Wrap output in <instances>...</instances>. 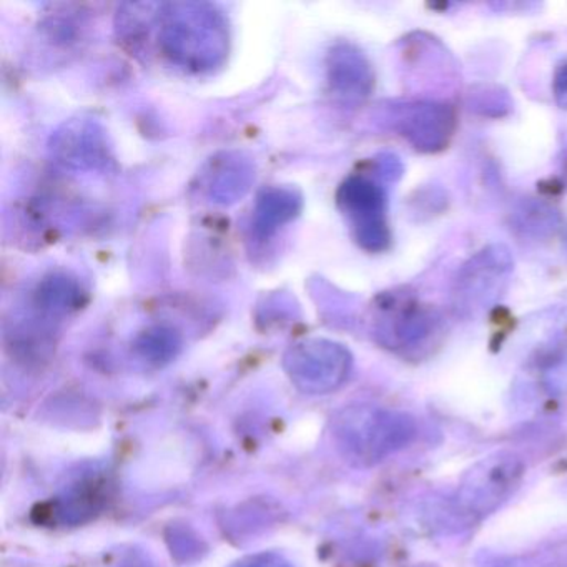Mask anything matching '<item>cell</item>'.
<instances>
[{"mask_svg":"<svg viewBox=\"0 0 567 567\" xmlns=\"http://www.w3.org/2000/svg\"><path fill=\"white\" fill-rule=\"evenodd\" d=\"M231 567H291V564L280 554L260 553L245 557Z\"/></svg>","mask_w":567,"mask_h":567,"instance_id":"16","label":"cell"},{"mask_svg":"<svg viewBox=\"0 0 567 567\" xmlns=\"http://www.w3.org/2000/svg\"><path fill=\"white\" fill-rule=\"evenodd\" d=\"M523 474L524 464L516 454L496 453L484 457L457 487L456 513L473 519L493 513L516 491Z\"/></svg>","mask_w":567,"mask_h":567,"instance_id":"6","label":"cell"},{"mask_svg":"<svg viewBox=\"0 0 567 567\" xmlns=\"http://www.w3.org/2000/svg\"><path fill=\"white\" fill-rule=\"evenodd\" d=\"M181 344V337L172 328L154 327L148 328L137 338L135 351L142 360L162 367L177 357Z\"/></svg>","mask_w":567,"mask_h":567,"instance_id":"14","label":"cell"},{"mask_svg":"<svg viewBox=\"0 0 567 567\" xmlns=\"http://www.w3.org/2000/svg\"><path fill=\"white\" fill-rule=\"evenodd\" d=\"M566 248H567V237H566Z\"/></svg>","mask_w":567,"mask_h":567,"instance_id":"19","label":"cell"},{"mask_svg":"<svg viewBox=\"0 0 567 567\" xmlns=\"http://www.w3.org/2000/svg\"><path fill=\"white\" fill-rule=\"evenodd\" d=\"M161 54L175 68L205 74L221 68L230 52V28L224 12L212 4L177 2L157 14Z\"/></svg>","mask_w":567,"mask_h":567,"instance_id":"1","label":"cell"},{"mask_svg":"<svg viewBox=\"0 0 567 567\" xmlns=\"http://www.w3.org/2000/svg\"><path fill=\"white\" fill-rule=\"evenodd\" d=\"M303 200L293 188L270 187L258 194L255 202L251 230L255 237L267 240L281 227L293 221L300 215Z\"/></svg>","mask_w":567,"mask_h":567,"instance_id":"12","label":"cell"},{"mask_svg":"<svg viewBox=\"0 0 567 567\" xmlns=\"http://www.w3.org/2000/svg\"><path fill=\"white\" fill-rule=\"evenodd\" d=\"M377 313L378 338L398 353H426L443 333L440 311L410 293L386 295Z\"/></svg>","mask_w":567,"mask_h":567,"instance_id":"3","label":"cell"},{"mask_svg":"<svg viewBox=\"0 0 567 567\" xmlns=\"http://www.w3.org/2000/svg\"><path fill=\"white\" fill-rule=\"evenodd\" d=\"M391 124L417 152L437 154L447 148L453 138L456 131V111L446 102H406L394 105Z\"/></svg>","mask_w":567,"mask_h":567,"instance_id":"8","label":"cell"},{"mask_svg":"<svg viewBox=\"0 0 567 567\" xmlns=\"http://www.w3.org/2000/svg\"><path fill=\"white\" fill-rule=\"evenodd\" d=\"M564 175H566V181H567V161H566V164H564Z\"/></svg>","mask_w":567,"mask_h":567,"instance_id":"18","label":"cell"},{"mask_svg":"<svg viewBox=\"0 0 567 567\" xmlns=\"http://www.w3.org/2000/svg\"><path fill=\"white\" fill-rule=\"evenodd\" d=\"M34 307L48 318L74 313L85 303V290L78 278L68 274H51L42 278L34 290Z\"/></svg>","mask_w":567,"mask_h":567,"instance_id":"13","label":"cell"},{"mask_svg":"<svg viewBox=\"0 0 567 567\" xmlns=\"http://www.w3.org/2000/svg\"><path fill=\"white\" fill-rule=\"evenodd\" d=\"M337 204L361 250L383 254L391 247L386 190L374 178L363 174L348 177L338 188Z\"/></svg>","mask_w":567,"mask_h":567,"instance_id":"5","label":"cell"},{"mask_svg":"<svg viewBox=\"0 0 567 567\" xmlns=\"http://www.w3.org/2000/svg\"><path fill=\"white\" fill-rule=\"evenodd\" d=\"M284 367L298 390L308 394H327L348 380L353 358L343 344L313 338L293 344L285 353Z\"/></svg>","mask_w":567,"mask_h":567,"instance_id":"7","label":"cell"},{"mask_svg":"<svg viewBox=\"0 0 567 567\" xmlns=\"http://www.w3.org/2000/svg\"><path fill=\"white\" fill-rule=\"evenodd\" d=\"M99 487L101 484L97 481L78 484V487L72 489L65 499H59V509L55 514L61 516L62 523H82L85 516H92V513H95L104 501L99 494Z\"/></svg>","mask_w":567,"mask_h":567,"instance_id":"15","label":"cell"},{"mask_svg":"<svg viewBox=\"0 0 567 567\" xmlns=\"http://www.w3.org/2000/svg\"><path fill=\"white\" fill-rule=\"evenodd\" d=\"M327 79L331 94L348 107L363 104L374 89L373 65L350 42H340L328 52Z\"/></svg>","mask_w":567,"mask_h":567,"instance_id":"10","label":"cell"},{"mask_svg":"<svg viewBox=\"0 0 567 567\" xmlns=\"http://www.w3.org/2000/svg\"><path fill=\"white\" fill-rule=\"evenodd\" d=\"M514 260L504 245H489L474 254L457 271L451 307L457 317L484 313L497 303L513 275Z\"/></svg>","mask_w":567,"mask_h":567,"instance_id":"4","label":"cell"},{"mask_svg":"<svg viewBox=\"0 0 567 567\" xmlns=\"http://www.w3.org/2000/svg\"><path fill=\"white\" fill-rule=\"evenodd\" d=\"M205 195L215 204L230 205L250 190L255 168L250 158L237 152H225L208 162L200 175Z\"/></svg>","mask_w":567,"mask_h":567,"instance_id":"11","label":"cell"},{"mask_svg":"<svg viewBox=\"0 0 567 567\" xmlns=\"http://www.w3.org/2000/svg\"><path fill=\"white\" fill-rule=\"evenodd\" d=\"M553 95L556 104L567 111V61L556 69L553 81Z\"/></svg>","mask_w":567,"mask_h":567,"instance_id":"17","label":"cell"},{"mask_svg":"<svg viewBox=\"0 0 567 567\" xmlns=\"http://www.w3.org/2000/svg\"><path fill=\"white\" fill-rule=\"evenodd\" d=\"M416 436L413 417L386 408L357 404L334 416L333 437L344 460L357 466H373Z\"/></svg>","mask_w":567,"mask_h":567,"instance_id":"2","label":"cell"},{"mask_svg":"<svg viewBox=\"0 0 567 567\" xmlns=\"http://www.w3.org/2000/svg\"><path fill=\"white\" fill-rule=\"evenodd\" d=\"M51 151L59 164L72 171H102L112 162L107 135L87 118L62 125L52 135Z\"/></svg>","mask_w":567,"mask_h":567,"instance_id":"9","label":"cell"}]
</instances>
